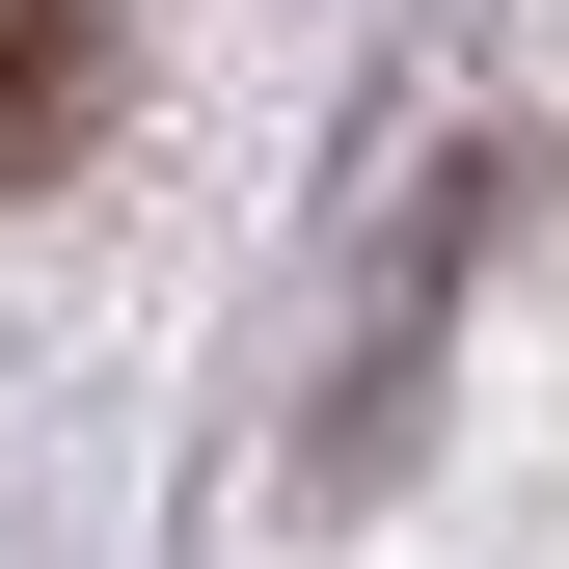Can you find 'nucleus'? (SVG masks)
I'll return each instance as SVG.
<instances>
[{
    "instance_id": "nucleus-1",
    "label": "nucleus",
    "mask_w": 569,
    "mask_h": 569,
    "mask_svg": "<svg viewBox=\"0 0 569 569\" xmlns=\"http://www.w3.org/2000/svg\"><path fill=\"white\" fill-rule=\"evenodd\" d=\"M109 136V0H0V190H54Z\"/></svg>"
}]
</instances>
